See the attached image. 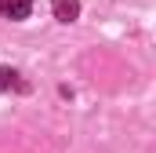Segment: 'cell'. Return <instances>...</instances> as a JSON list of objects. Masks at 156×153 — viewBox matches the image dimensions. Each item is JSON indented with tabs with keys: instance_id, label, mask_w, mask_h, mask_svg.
I'll return each mask as SVG.
<instances>
[{
	"instance_id": "cell-1",
	"label": "cell",
	"mask_w": 156,
	"mask_h": 153,
	"mask_svg": "<svg viewBox=\"0 0 156 153\" xmlns=\"http://www.w3.org/2000/svg\"><path fill=\"white\" fill-rule=\"evenodd\" d=\"M29 11H33V0H0V15L4 18L22 22V18H29Z\"/></svg>"
},
{
	"instance_id": "cell-2",
	"label": "cell",
	"mask_w": 156,
	"mask_h": 153,
	"mask_svg": "<svg viewBox=\"0 0 156 153\" xmlns=\"http://www.w3.org/2000/svg\"><path fill=\"white\" fill-rule=\"evenodd\" d=\"M51 7H55L58 22H76V15H80V0H51Z\"/></svg>"
},
{
	"instance_id": "cell-3",
	"label": "cell",
	"mask_w": 156,
	"mask_h": 153,
	"mask_svg": "<svg viewBox=\"0 0 156 153\" xmlns=\"http://www.w3.org/2000/svg\"><path fill=\"white\" fill-rule=\"evenodd\" d=\"M15 84V73L11 69H0V88H11Z\"/></svg>"
}]
</instances>
